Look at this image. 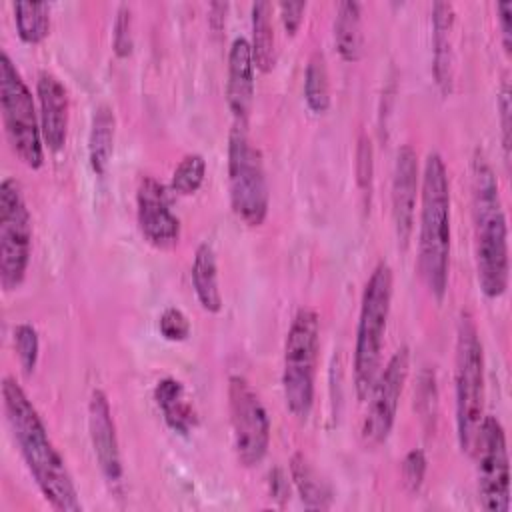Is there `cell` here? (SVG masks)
I'll list each match as a JSON object with an SVG mask.
<instances>
[{
    "mask_svg": "<svg viewBox=\"0 0 512 512\" xmlns=\"http://www.w3.org/2000/svg\"><path fill=\"white\" fill-rule=\"evenodd\" d=\"M2 404L18 450L42 496L54 510L80 512V496L68 466L50 440L32 400L12 376H4L2 380Z\"/></svg>",
    "mask_w": 512,
    "mask_h": 512,
    "instance_id": "cell-1",
    "label": "cell"
},
{
    "mask_svg": "<svg viewBox=\"0 0 512 512\" xmlns=\"http://www.w3.org/2000/svg\"><path fill=\"white\" fill-rule=\"evenodd\" d=\"M450 180L444 158L430 152L420 176L418 272L428 292L442 302L450 276Z\"/></svg>",
    "mask_w": 512,
    "mask_h": 512,
    "instance_id": "cell-2",
    "label": "cell"
},
{
    "mask_svg": "<svg viewBox=\"0 0 512 512\" xmlns=\"http://www.w3.org/2000/svg\"><path fill=\"white\" fill-rule=\"evenodd\" d=\"M472 216L478 284L486 298H498L508 288V226L498 180L484 158L472 166Z\"/></svg>",
    "mask_w": 512,
    "mask_h": 512,
    "instance_id": "cell-3",
    "label": "cell"
},
{
    "mask_svg": "<svg viewBox=\"0 0 512 512\" xmlns=\"http://www.w3.org/2000/svg\"><path fill=\"white\" fill-rule=\"evenodd\" d=\"M454 400L458 444L470 456L484 418V348L474 316L468 310H462L456 322Z\"/></svg>",
    "mask_w": 512,
    "mask_h": 512,
    "instance_id": "cell-4",
    "label": "cell"
},
{
    "mask_svg": "<svg viewBox=\"0 0 512 512\" xmlns=\"http://www.w3.org/2000/svg\"><path fill=\"white\" fill-rule=\"evenodd\" d=\"M394 276L388 262H378L370 272L362 298L354 344V390L358 400H366L378 376L384 332L390 316Z\"/></svg>",
    "mask_w": 512,
    "mask_h": 512,
    "instance_id": "cell-5",
    "label": "cell"
},
{
    "mask_svg": "<svg viewBox=\"0 0 512 512\" xmlns=\"http://www.w3.org/2000/svg\"><path fill=\"white\" fill-rule=\"evenodd\" d=\"M320 350V320L312 308H300L286 334L282 390L290 414L306 420L314 406V382Z\"/></svg>",
    "mask_w": 512,
    "mask_h": 512,
    "instance_id": "cell-6",
    "label": "cell"
},
{
    "mask_svg": "<svg viewBox=\"0 0 512 512\" xmlns=\"http://www.w3.org/2000/svg\"><path fill=\"white\" fill-rule=\"evenodd\" d=\"M0 106L12 152L32 170L44 162V140L34 96L6 50L0 52Z\"/></svg>",
    "mask_w": 512,
    "mask_h": 512,
    "instance_id": "cell-7",
    "label": "cell"
},
{
    "mask_svg": "<svg viewBox=\"0 0 512 512\" xmlns=\"http://www.w3.org/2000/svg\"><path fill=\"white\" fill-rule=\"evenodd\" d=\"M228 186L234 214L248 226H260L268 216L270 190L262 152L252 144L244 124H234L230 130Z\"/></svg>",
    "mask_w": 512,
    "mask_h": 512,
    "instance_id": "cell-8",
    "label": "cell"
},
{
    "mask_svg": "<svg viewBox=\"0 0 512 512\" xmlns=\"http://www.w3.org/2000/svg\"><path fill=\"white\" fill-rule=\"evenodd\" d=\"M32 252V220L16 178L0 182V284L16 290L28 272Z\"/></svg>",
    "mask_w": 512,
    "mask_h": 512,
    "instance_id": "cell-9",
    "label": "cell"
},
{
    "mask_svg": "<svg viewBox=\"0 0 512 512\" xmlns=\"http://www.w3.org/2000/svg\"><path fill=\"white\" fill-rule=\"evenodd\" d=\"M476 458L478 498L488 512L510 510V460L506 448L504 426L496 416L482 418L472 454Z\"/></svg>",
    "mask_w": 512,
    "mask_h": 512,
    "instance_id": "cell-10",
    "label": "cell"
},
{
    "mask_svg": "<svg viewBox=\"0 0 512 512\" xmlns=\"http://www.w3.org/2000/svg\"><path fill=\"white\" fill-rule=\"evenodd\" d=\"M228 408L236 458L242 466L252 468L268 454L270 418L256 390L240 374L228 380Z\"/></svg>",
    "mask_w": 512,
    "mask_h": 512,
    "instance_id": "cell-11",
    "label": "cell"
},
{
    "mask_svg": "<svg viewBox=\"0 0 512 512\" xmlns=\"http://www.w3.org/2000/svg\"><path fill=\"white\" fill-rule=\"evenodd\" d=\"M408 372H410V350L408 346H400L390 356L384 370L378 372L370 388L368 410L360 430L366 446L376 448L382 442H386V438L390 436Z\"/></svg>",
    "mask_w": 512,
    "mask_h": 512,
    "instance_id": "cell-12",
    "label": "cell"
},
{
    "mask_svg": "<svg viewBox=\"0 0 512 512\" xmlns=\"http://www.w3.org/2000/svg\"><path fill=\"white\" fill-rule=\"evenodd\" d=\"M136 220L142 236L156 248H172L180 238V220L170 208L166 188L152 176L138 184Z\"/></svg>",
    "mask_w": 512,
    "mask_h": 512,
    "instance_id": "cell-13",
    "label": "cell"
},
{
    "mask_svg": "<svg viewBox=\"0 0 512 512\" xmlns=\"http://www.w3.org/2000/svg\"><path fill=\"white\" fill-rule=\"evenodd\" d=\"M420 190V172H418V154L412 144H402L396 152L394 170H392V222L398 244L408 246L414 230V210Z\"/></svg>",
    "mask_w": 512,
    "mask_h": 512,
    "instance_id": "cell-14",
    "label": "cell"
},
{
    "mask_svg": "<svg viewBox=\"0 0 512 512\" xmlns=\"http://www.w3.org/2000/svg\"><path fill=\"white\" fill-rule=\"evenodd\" d=\"M88 434L100 472L108 484H120L124 476L120 444L106 392L94 390L88 402Z\"/></svg>",
    "mask_w": 512,
    "mask_h": 512,
    "instance_id": "cell-15",
    "label": "cell"
},
{
    "mask_svg": "<svg viewBox=\"0 0 512 512\" xmlns=\"http://www.w3.org/2000/svg\"><path fill=\"white\" fill-rule=\"evenodd\" d=\"M36 96H38V114H40V130L44 146L50 152H60L66 144L68 136V118H70V102L68 90L52 72H40L36 80Z\"/></svg>",
    "mask_w": 512,
    "mask_h": 512,
    "instance_id": "cell-16",
    "label": "cell"
},
{
    "mask_svg": "<svg viewBox=\"0 0 512 512\" xmlns=\"http://www.w3.org/2000/svg\"><path fill=\"white\" fill-rule=\"evenodd\" d=\"M254 68L250 42L244 36H236L228 52L226 80V100L234 116V124L248 126V116L254 102Z\"/></svg>",
    "mask_w": 512,
    "mask_h": 512,
    "instance_id": "cell-17",
    "label": "cell"
},
{
    "mask_svg": "<svg viewBox=\"0 0 512 512\" xmlns=\"http://www.w3.org/2000/svg\"><path fill=\"white\" fill-rule=\"evenodd\" d=\"M454 6L450 2L432 4V48H434V80L442 94L452 92L454 82V52H452V28H454Z\"/></svg>",
    "mask_w": 512,
    "mask_h": 512,
    "instance_id": "cell-18",
    "label": "cell"
},
{
    "mask_svg": "<svg viewBox=\"0 0 512 512\" xmlns=\"http://www.w3.org/2000/svg\"><path fill=\"white\" fill-rule=\"evenodd\" d=\"M154 400L170 430L186 436L198 424V416L192 404L186 400L184 384L180 380L172 376L158 380L154 386Z\"/></svg>",
    "mask_w": 512,
    "mask_h": 512,
    "instance_id": "cell-19",
    "label": "cell"
},
{
    "mask_svg": "<svg viewBox=\"0 0 512 512\" xmlns=\"http://www.w3.org/2000/svg\"><path fill=\"white\" fill-rule=\"evenodd\" d=\"M192 286L200 306L206 312H220L222 310V292L218 284V264L216 252L208 242L198 244L192 260Z\"/></svg>",
    "mask_w": 512,
    "mask_h": 512,
    "instance_id": "cell-20",
    "label": "cell"
},
{
    "mask_svg": "<svg viewBox=\"0 0 512 512\" xmlns=\"http://www.w3.org/2000/svg\"><path fill=\"white\" fill-rule=\"evenodd\" d=\"M334 44L342 60L358 62L364 52L362 36V4L344 0L336 6L334 14Z\"/></svg>",
    "mask_w": 512,
    "mask_h": 512,
    "instance_id": "cell-21",
    "label": "cell"
},
{
    "mask_svg": "<svg viewBox=\"0 0 512 512\" xmlns=\"http://www.w3.org/2000/svg\"><path fill=\"white\" fill-rule=\"evenodd\" d=\"M290 478L306 510H328L332 504V488L318 474L312 462L296 452L290 458Z\"/></svg>",
    "mask_w": 512,
    "mask_h": 512,
    "instance_id": "cell-22",
    "label": "cell"
},
{
    "mask_svg": "<svg viewBox=\"0 0 512 512\" xmlns=\"http://www.w3.org/2000/svg\"><path fill=\"white\" fill-rule=\"evenodd\" d=\"M116 118L108 104H98L92 114L88 132V160L96 176H104L114 152Z\"/></svg>",
    "mask_w": 512,
    "mask_h": 512,
    "instance_id": "cell-23",
    "label": "cell"
},
{
    "mask_svg": "<svg viewBox=\"0 0 512 512\" xmlns=\"http://www.w3.org/2000/svg\"><path fill=\"white\" fill-rule=\"evenodd\" d=\"M272 4L266 0L252 4V58L260 72H270L276 66V34L272 22Z\"/></svg>",
    "mask_w": 512,
    "mask_h": 512,
    "instance_id": "cell-24",
    "label": "cell"
},
{
    "mask_svg": "<svg viewBox=\"0 0 512 512\" xmlns=\"http://www.w3.org/2000/svg\"><path fill=\"white\" fill-rule=\"evenodd\" d=\"M304 100L314 114H324L330 108V80L322 50H314L308 58L304 72Z\"/></svg>",
    "mask_w": 512,
    "mask_h": 512,
    "instance_id": "cell-25",
    "label": "cell"
},
{
    "mask_svg": "<svg viewBox=\"0 0 512 512\" xmlns=\"http://www.w3.org/2000/svg\"><path fill=\"white\" fill-rule=\"evenodd\" d=\"M14 22L18 36L26 44H38L50 32V4L28 0L14 2Z\"/></svg>",
    "mask_w": 512,
    "mask_h": 512,
    "instance_id": "cell-26",
    "label": "cell"
},
{
    "mask_svg": "<svg viewBox=\"0 0 512 512\" xmlns=\"http://www.w3.org/2000/svg\"><path fill=\"white\" fill-rule=\"evenodd\" d=\"M204 176H206L204 156L198 152L186 154L172 172L170 188H172V192H176L180 196H190V194L198 192V188L204 182Z\"/></svg>",
    "mask_w": 512,
    "mask_h": 512,
    "instance_id": "cell-27",
    "label": "cell"
},
{
    "mask_svg": "<svg viewBox=\"0 0 512 512\" xmlns=\"http://www.w3.org/2000/svg\"><path fill=\"white\" fill-rule=\"evenodd\" d=\"M12 336H14V350L20 360L22 370L26 374H32L38 364V356H40V340H38L36 328L28 322H22L14 328Z\"/></svg>",
    "mask_w": 512,
    "mask_h": 512,
    "instance_id": "cell-28",
    "label": "cell"
},
{
    "mask_svg": "<svg viewBox=\"0 0 512 512\" xmlns=\"http://www.w3.org/2000/svg\"><path fill=\"white\" fill-rule=\"evenodd\" d=\"M134 36H132V8L130 4H120L116 10L114 32H112V48L114 54L124 58L132 52Z\"/></svg>",
    "mask_w": 512,
    "mask_h": 512,
    "instance_id": "cell-29",
    "label": "cell"
},
{
    "mask_svg": "<svg viewBox=\"0 0 512 512\" xmlns=\"http://www.w3.org/2000/svg\"><path fill=\"white\" fill-rule=\"evenodd\" d=\"M158 330L160 334L170 342H182L190 334V322L186 314L180 308H166L158 318Z\"/></svg>",
    "mask_w": 512,
    "mask_h": 512,
    "instance_id": "cell-30",
    "label": "cell"
},
{
    "mask_svg": "<svg viewBox=\"0 0 512 512\" xmlns=\"http://www.w3.org/2000/svg\"><path fill=\"white\" fill-rule=\"evenodd\" d=\"M426 464H428L426 454L420 448H414L404 456L400 470H402V482L408 488V492L420 490L426 476Z\"/></svg>",
    "mask_w": 512,
    "mask_h": 512,
    "instance_id": "cell-31",
    "label": "cell"
},
{
    "mask_svg": "<svg viewBox=\"0 0 512 512\" xmlns=\"http://www.w3.org/2000/svg\"><path fill=\"white\" fill-rule=\"evenodd\" d=\"M372 142L366 134L360 136L358 148H356V180L364 196H370V186H372V172H374V162H372Z\"/></svg>",
    "mask_w": 512,
    "mask_h": 512,
    "instance_id": "cell-32",
    "label": "cell"
},
{
    "mask_svg": "<svg viewBox=\"0 0 512 512\" xmlns=\"http://www.w3.org/2000/svg\"><path fill=\"white\" fill-rule=\"evenodd\" d=\"M278 10H280V20L284 24L286 34L290 36L296 34L306 12V2H280Z\"/></svg>",
    "mask_w": 512,
    "mask_h": 512,
    "instance_id": "cell-33",
    "label": "cell"
},
{
    "mask_svg": "<svg viewBox=\"0 0 512 512\" xmlns=\"http://www.w3.org/2000/svg\"><path fill=\"white\" fill-rule=\"evenodd\" d=\"M498 110H500V122H502V142L506 148V158H508V148H510V86L508 82L502 84L500 100H498Z\"/></svg>",
    "mask_w": 512,
    "mask_h": 512,
    "instance_id": "cell-34",
    "label": "cell"
},
{
    "mask_svg": "<svg viewBox=\"0 0 512 512\" xmlns=\"http://www.w3.org/2000/svg\"><path fill=\"white\" fill-rule=\"evenodd\" d=\"M498 22H500L504 50L510 52V46H512V2L510 0H504L498 4Z\"/></svg>",
    "mask_w": 512,
    "mask_h": 512,
    "instance_id": "cell-35",
    "label": "cell"
},
{
    "mask_svg": "<svg viewBox=\"0 0 512 512\" xmlns=\"http://www.w3.org/2000/svg\"><path fill=\"white\" fill-rule=\"evenodd\" d=\"M270 484V498L284 502L290 496V482L286 480V474L280 468H274L268 478Z\"/></svg>",
    "mask_w": 512,
    "mask_h": 512,
    "instance_id": "cell-36",
    "label": "cell"
},
{
    "mask_svg": "<svg viewBox=\"0 0 512 512\" xmlns=\"http://www.w3.org/2000/svg\"><path fill=\"white\" fill-rule=\"evenodd\" d=\"M226 10H228V4H226V2H214V4H210V24H212L214 30H220V28L224 26Z\"/></svg>",
    "mask_w": 512,
    "mask_h": 512,
    "instance_id": "cell-37",
    "label": "cell"
}]
</instances>
